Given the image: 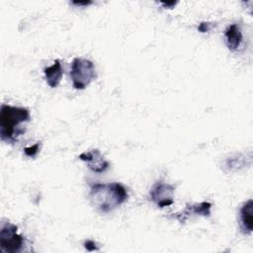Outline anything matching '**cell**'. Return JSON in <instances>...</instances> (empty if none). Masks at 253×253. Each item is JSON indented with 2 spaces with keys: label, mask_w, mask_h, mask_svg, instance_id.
<instances>
[{
  "label": "cell",
  "mask_w": 253,
  "mask_h": 253,
  "mask_svg": "<svg viewBox=\"0 0 253 253\" xmlns=\"http://www.w3.org/2000/svg\"><path fill=\"white\" fill-rule=\"evenodd\" d=\"M71 3L75 6H88V5H91L93 2L92 1H72Z\"/></svg>",
  "instance_id": "obj_15"
},
{
  "label": "cell",
  "mask_w": 253,
  "mask_h": 253,
  "mask_svg": "<svg viewBox=\"0 0 253 253\" xmlns=\"http://www.w3.org/2000/svg\"><path fill=\"white\" fill-rule=\"evenodd\" d=\"M43 74H44L45 81L50 88L57 87L59 85L60 80L63 75V70L61 67L60 60L56 59V60H54L52 65L45 67L43 69Z\"/></svg>",
  "instance_id": "obj_10"
},
{
  "label": "cell",
  "mask_w": 253,
  "mask_h": 253,
  "mask_svg": "<svg viewBox=\"0 0 253 253\" xmlns=\"http://www.w3.org/2000/svg\"><path fill=\"white\" fill-rule=\"evenodd\" d=\"M239 225L242 233L252 234L253 231V200L249 199L239 210Z\"/></svg>",
  "instance_id": "obj_8"
},
{
  "label": "cell",
  "mask_w": 253,
  "mask_h": 253,
  "mask_svg": "<svg viewBox=\"0 0 253 253\" xmlns=\"http://www.w3.org/2000/svg\"><path fill=\"white\" fill-rule=\"evenodd\" d=\"M79 159L86 162L88 168L94 173H104L110 167V163L105 159V157L98 149L82 152L79 155Z\"/></svg>",
  "instance_id": "obj_6"
},
{
  "label": "cell",
  "mask_w": 253,
  "mask_h": 253,
  "mask_svg": "<svg viewBox=\"0 0 253 253\" xmlns=\"http://www.w3.org/2000/svg\"><path fill=\"white\" fill-rule=\"evenodd\" d=\"M211 204L209 202H202L199 204L187 205L186 209L181 212H176L173 214V217L178 219L180 222H184L190 215H202L205 217H209L211 215Z\"/></svg>",
  "instance_id": "obj_7"
},
{
  "label": "cell",
  "mask_w": 253,
  "mask_h": 253,
  "mask_svg": "<svg viewBox=\"0 0 253 253\" xmlns=\"http://www.w3.org/2000/svg\"><path fill=\"white\" fill-rule=\"evenodd\" d=\"M88 197L90 204L98 211L108 213L123 205L128 194L126 187L118 182L94 183L90 186Z\"/></svg>",
  "instance_id": "obj_1"
},
{
  "label": "cell",
  "mask_w": 253,
  "mask_h": 253,
  "mask_svg": "<svg viewBox=\"0 0 253 253\" xmlns=\"http://www.w3.org/2000/svg\"><path fill=\"white\" fill-rule=\"evenodd\" d=\"M212 25L210 22H202L199 26H198V30L201 33H207L211 29Z\"/></svg>",
  "instance_id": "obj_14"
},
{
  "label": "cell",
  "mask_w": 253,
  "mask_h": 253,
  "mask_svg": "<svg viewBox=\"0 0 253 253\" xmlns=\"http://www.w3.org/2000/svg\"><path fill=\"white\" fill-rule=\"evenodd\" d=\"M26 245V239L18 233V226L10 221H1L0 248L5 253L21 252Z\"/></svg>",
  "instance_id": "obj_4"
},
{
  "label": "cell",
  "mask_w": 253,
  "mask_h": 253,
  "mask_svg": "<svg viewBox=\"0 0 253 253\" xmlns=\"http://www.w3.org/2000/svg\"><path fill=\"white\" fill-rule=\"evenodd\" d=\"M31 115L27 108L2 104L0 108V138L3 142L13 144L25 132L23 126L30 122Z\"/></svg>",
  "instance_id": "obj_2"
},
{
  "label": "cell",
  "mask_w": 253,
  "mask_h": 253,
  "mask_svg": "<svg viewBox=\"0 0 253 253\" xmlns=\"http://www.w3.org/2000/svg\"><path fill=\"white\" fill-rule=\"evenodd\" d=\"M40 142H37L36 144L30 146V147H26L24 149V152L27 156L29 157H35L38 153H39V150H40Z\"/></svg>",
  "instance_id": "obj_12"
},
{
  "label": "cell",
  "mask_w": 253,
  "mask_h": 253,
  "mask_svg": "<svg viewBox=\"0 0 253 253\" xmlns=\"http://www.w3.org/2000/svg\"><path fill=\"white\" fill-rule=\"evenodd\" d=\"M96 70L93 61L83 57H75L71 62L70 77L76 90L85 89L95 78Z\"/></svg>",
  "instance_id": "obj_3"
},
{
  "label": "cell",
  "mask_w": 253,
  "mask_h": 253,
  "mask_svg": "<svg viewBox=\"0 0 253 253\" xmlns=\"http://www.w3.org/2000/svg\"><path fill=\"white\" fill-rule=\"evenodd\" d=\"M224 38L228 49L237 51L243 41V34L240 26L236 23L227 26L224 31Z\"/></svg>",
  "instance_id": "obj_9"
},
{
  "label": "cell",
  "mask_w": 253,
  "mask_h": 253,
  "mask_svg": "<svg viewBox=\"0 0 253 253\" xmlns=\"http://www.w3.org/2000/svg\"><path fill=\"white\" fill-rule=\"evenodd\" d=\"M177 2H161V4L164 6V7H168V8H173L175 5H176Z\"/></svg>",
  "instance_id": "obj_16"
},
{
  "label": "cell",
  "mask_w": 253,
  "mask_h": 253,
  "mask_svg": "<svg viewBox=\"0 0 253 253\" xmlns=\"http://www.w3.org/2000/svg\"><path fill=\"white\" fill-rule=\"evenodd\" d=\"M244 165V161H243V157H230L228 159H226L224 166L226 168H228L229 171H234L240 167H243Z\"/></svg>",
  "instance_id": "obj_11"
},
{
  "label": "cell",
  "mask_w": 253,
  "mask_h": 253,
  "mask_svg": "<svg viewBox=\"0 0 253 253\" xmlns=\"http://www.w3.org/2000/svg\"><path fill=\"white\" fill-rule=\"evenodd\" d=\"M84 247L88 250V251H98L99 250V246L97 245V243L93 240H86L84 242Z\"/></svg>",
  "instance_id": "obj_13"
},
{
  "label": "cell",
  "mask_w": 253,
  "mask_h": 253,
  "mask_svg": "<svg viewBox=\"0 0 253 253\" xmlns=\"http://www.w3.org/2000/svg\"><path fill=\"white\" fill-rule=\"evenodd\" d=\"M175 187L164 181H157L149 191V200L159 208L171 206L174 203Z\"/></svg>",
  "instance_id": "obj_5"
}]
</instances>
